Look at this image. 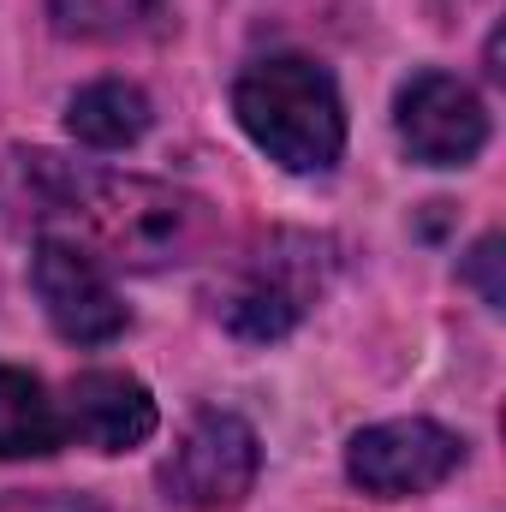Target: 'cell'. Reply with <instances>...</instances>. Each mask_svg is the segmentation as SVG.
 <instances>
[{
    "instance_id": "1",
    "label": "cell",
    "mask_w": 506,
    "mask_h": 512,
    "mask_svg": "<svg viewBox=\"0 0 506 512\" xmlns=\"http://www.w3.org/2000/svg\"><path fill=\"white\" fill-rule=\"evenodd\" d=\"M30 185H36V215H42V239H66L84 256H96L102 268H155V262H179L203 233V203L155 185V179H131L108 167H72L60 155H30Z\"/></svg>"
},
{
    "instance_id": "2",
    "label": "cell",
    "mask_w": 506,
    "mask_h": 512,
    "mask_svg": "<svg viewBox=\"0 0 506 512\" xmlns=\"http://www.w3.org/2000/svg\"><path fill=\"white\" fill-rule=\"evenodd\" d=\"M233 114L251 143L286 173H328L346 149V108L316 60L274 54L233 84Z\"/></svg>"
},
{
    "instance_id": "3",
    "label": "cell",
    "mask_w": 506,
    "mask_h": 512,
    "mask_svg": "<svg viewBox=\"0 0 506 512\" xmlns=\"http://www.w3.org/2000/svg\"><path fill=\"white\" fill-rule=\"evenodd\" d=\"M465 465V441L429 417H393V423H376L364 435H352L346 447V477L364 489V495H381V501H405V495H429L441 489L453 471Z\"/></svg>"
},
{
    "instance_id": "4",
    "label": "cell",
    "mask_w": 506,
    "mask_h": 512,
    "mask_svg": "<svg viewBox=\"0 0 506 512\" xmlns=\"http://www.w3.org/2000/svg\"><path fill=\"white\" fill-rule=\"evenodd\" d=\"M256 471H262V447L251 423L233 411H203L179 435L173 459L161 465V483L185 507H239L251 495Z\"/></svg>"
},
{
    "instance_id": "5",
    "label": "cell",
    "mask_w": 506,
    "mask_h": 512,
    "mask_svg": "<svg viewBox=\"0 0 506 512\" xmlns=\"http://www.w3.org/2000/svg\"><path fill=\"white\" fill-rule=\"evenodd\" d=\"M30 286L54 322L60 340L72 346H108L126 334V304L108 280V268L96 256H84L66 239H42L36 245V262H30Z\"/></svg>"
},
{
    "instance_id": "6",
    "label": "cell",
    "mask_w": 506,
    "mask_h": 512,
    "mask_svg": "<svg viewBox=\"0 0 506 512\" xmlns=\"http://www.w3.org/2000/svg\"><path fill=\"white\" fill-rule=\"evenodd\" d=\"M393 126L423 167H465L489 143V114L477 90L459 84L453 72H417L393 102Z\"/></svg>"
},
{
    "instance_id": "7",
    "label": "cell",
    "mask_w": 506,
    "mask_h": 512,
    "mask_svg": "<svg viewBox=\"0 0 506 512\" xmlns=\"http://www.w3.org/2000/svg\"><path fill=\"white\" fill-rule=\"evenodd\" d=\"M60 429L78 441V447H96V453H131L155 435V399L149 387L126 376V370H84L78 382L66 387V405H60Z\"/></svg>"
},
{
    "instance_id": "8",
    "label": "cell",
    "mask_w": 506,
    "mask_h": 512,
    "mask_svg": "<svg viewBox=\"0 0 506 512\" xmlns=\"http://www.w3.org/2000/svg\"><path fill=\"white\" fill-rule=\"evenodd\" d=\"M310 251H316L310 239H280L239 280V292L227 298V328L245 334V340H280V334H292L298 316L310 310V292H316V268L304 262Z\"/></svg>"
},
{
    "instance_id": "9",
    "label": "cell",
    "mask_w": 506,
    "mask_h": 512,
    "mask_svg": "<svg viewBox=\"0 0 506 512\" xmlns=\"http://www.w3.org/2000/svg\"><path fill=\"white\" fill-rule=\"evenodd\" d=\"M66 441L60 405L30 370L0 364V459H48Z\"/></svg>"
},
{
    "instance_id": "10",
    "label": "cell",
    "mask_w": 506,
    "mask_h": 512,
    "mask_svg": "<svg viewBox=\"0 0 506 512\" xmlns=\"http://www.w3.org/2000/svg\"><path fill=\"white\" fill-rule=\"evenodd\" d=\"M66 131L90 149H126L149 131V96L137 84H120V78L84 84L66 108Z\"/></svg>"
},
{
    "instance_id": "11",
    "label": "cell",
    "mask_w": 506,
    "mask_h": 512,
    "mask_svg": "<svg viewBox=\"0 0 506 512\" xmlns=\"http://www.w3.org/2000/svg\"><path fill=\"white\" fill-rule=\"evenodd\" d=\"M155 0H54V24L66 36H114L137 24Z\"/></svg>"
},
{
    "instance_id": "12",
    "label": "cell",
    "mask_w": 506,
    "mask_h": 512,
    "mask_svg": "<svg viewBox=\"0 0 506 512\" xmlns=\"http://www.w3.org/2000/svg\"><path fill=\"white\" fill-rule=\"evenodd\" d=\"M495 268H501V239H483V245L471 251V262H465V280H477L489 304H501V298H506V292H501V274H495Z\"/></svg>"
}]
</instances>
